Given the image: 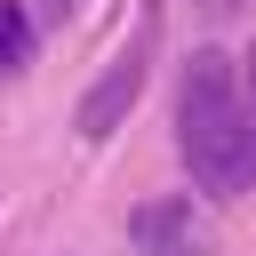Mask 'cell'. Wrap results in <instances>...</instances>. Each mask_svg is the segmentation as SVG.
<instances>
[{"instance_id":"1","label":"cell","mask_w":256,"mask_h":256,"mask_svg":"<svg viewBox=\"0 0 256 256\" xmlns=\"http://www.w3.org/2000/svg\"><path fill=\"white\" fill-rule=\"evenodd\" d=\"M176 152L208 200L256 192V96L248 64H232L224 48H192L176 80Z\"/></svg>"},{"instance_id":"2","label":"cell","mask_w":256,"mask_h":256,"mask_svg":"<svg viewBox=\"0 0 256 256\" xmlns=\"http://www.w3.org/2000/svg\"><path fill=\"white\" fill-rule=\"evenodd\" d=\"M144 72H152V16H144V32H136V48H120L104 72H96V88L80 96V112H72V128L88 136V144H104L128 112H136V96H144Z\"/></svg>"},{"instance_id":"3","label":"cell","mask_w":256,"mask_h":256,"mask_svg":"<svg viewBox=\"0 0 256 256\" xmlns=\"http://www.w3.org/2000/svg\"><path fill=\"white\" fill-rule=\"evenodd\" d=\"M128 240H136V256H208V224H200L192 200H176V192L144 200V208L128 216Z\"/></svg>"},{"instance_id":"4","label":"cell","mask_w":256,"mask_h":256,"mask_svg":"<svg viewBox=\"0 0 256 256\" xmlns=\"http://www.w3.org/2000/svg\"><path fill=\"white\" fill-rule=\"evenodd\" d=\"M16 64H32V16L16 0H0V72H16Z\"/></svg>"},{"instance_id":"5","label":"cell","mask_w":256,"mask_h":256,"mask_svg":"<svg viewBox=\"0 0 256 256\" xmlns=\"http://www.w3.org/2000/svg\"><path fill=\"white\" fill-rule=\"evenodd\" d=\"M200 8H208V16H216V24H224V16H240V8H248V0H200Z\"/></svg>"},{"instance_id":"6","label":"cell","mask_w":256,"mask_h":256,"mask_svg":"<svg viewBox=\"0 0 256 256\" xmlns=\"http://www.w3.org/2000/svg\"><path fill=\"white\" fill-rule=\"evenodd\" d=\"M248 96H256V56H248Z\"/></svg>"},{"instance_id":"7","label":"cell","mask_w":256,"mask_h":256,"mask_svg":"<svg viewBox=\"0 0 256 256\" xmlns=\"http://www.w3.org/2000/svg\"><path fill=\"white\" fill-rule=\"evenodd\" d=\"M64 8H80V0H56V16H64Z\"/></svg>"}]
</instances>
